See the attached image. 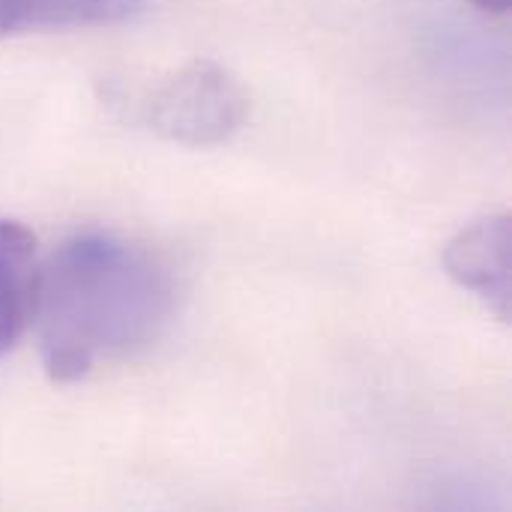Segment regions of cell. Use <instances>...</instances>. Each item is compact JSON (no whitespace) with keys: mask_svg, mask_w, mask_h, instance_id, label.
<instances>
[{"mask_svg":"<svg viewBox=\"0 0 512 512\" xmlns=\"http://www.w3.org/2000/svg\"><path fill=\"white\" fill-rule=\"evenodd\" d=\"M174 309L168 270L111 234H81L39 264L33 318L45 375L54 384L87 378L99 360L150 345Z\"/></svg>","mask_w":512,"mask_h":512,"instance_id":"1","label":"cell"},{"mask_svg":"<svg viewBox=\"0 0 512 512\" xmlns=\"http://www.w3.org/2000/svg\"><path fill=\"white\" fill-rule=\"evenodd\" d=\"M249 114V99L234 75L210 60H195L168 75L147 102V123L183 147L225 144Z\"/></svg>","mask_w":512,"mask_h":512,"instance_id":"2","label":"cell"},{"mask_svg":"<svg viewBox=\"0 0 512 512\" xmlns=\"http://www.w3.org/2000/svg\"><path fill=\"white\" fill-rule=\"evenodd\" d=\"M510 261L512 222L507 213L486 216L462 228L444 249V267L450 279L477 294L501 321H510Z\"/></svg>","mask_w":512,"mask_h":512,"instance_id":"3","label":"cell"},{"mask_svg":"<svg viewBox=\"0 0 512 512\" xmlns=\"http://www.w3.org/2000/svg\"><path fill=\"white\" fill-rule=\"evenodd\" d=\"M36 237L15 219H0V357L24 336L36 297Z\"/></svg>","mask_w":512,"mask_h":512,"instance_id":"4","label":"cell"},{"mask_svg":"<svg viewBox=\"0 0 512 512\" xmlns=\"http://www.w3.org/2000/svg\"><path fill=\"white\" fill-rule=\"evenodd\" d=\"M141 9V0H0V39L30 30L123 24Z\"/></svg>","mask_w":512,"mask_h":512,"instance_id":"5","label":"cell"},{"mask_svg":"<svg viewBox=\"0 0 512 512\" xmlns=\"http://www.w3.org/2000/svg\"><path fill=\"white\" fill-rule=\"evenodd\" d=\"M471 3L486 9V12H495V15H504L510 9V0H471Z\"/></svg>","mask_w":512,"mask_h":512,"instance_id":"6","label":"cell"}]
</instances>
